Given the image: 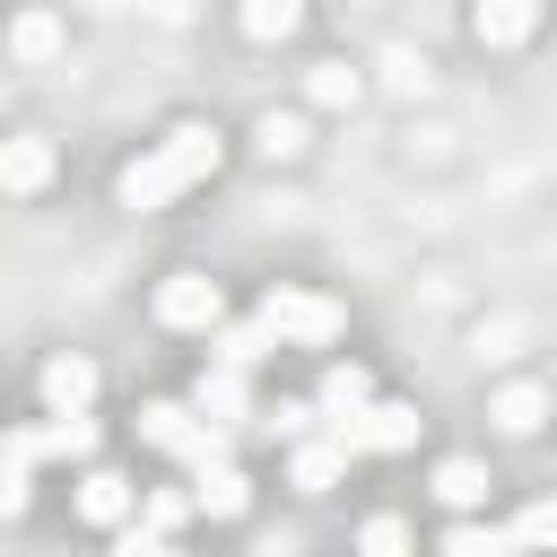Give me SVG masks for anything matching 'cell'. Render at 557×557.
Segmentation results:
<instances>
[{"instance_id":"cell-17","label":"cell","mask_w":557,"mask_h":557,"mask_svg":"<svg viewBox=\"0 0 557 557\" xmlns=\"http://www.w3.org/2000/svg\"><path fill=\"white\" fill-rule=\"evenodd\" d=\"M44 174H52V139H35V131H26V139H9V157H0V183H9V191H35Z\"/></svg>"},{"instance_id":"cell-9","label":"cell","mask_w":557,"mask_h":557,"mask_svg":"<svg viewBox=\"0 0 557 557\" xmlns=\"http://www.w3.org/2000/svg\"><path fill=\"white\" fill-rule=\"evenodd\" d=\"M131 505H139V487H131L122 470H87V479H78V513H87V522L122 531V522H131Z\"/></svg>"},{"instance_id":"cell-18","label":"cell","mask_w":557,"mask_h":557,"mask_svg":"<svg viewBox=\"0 0 557 557\" xmlns=\"http://www.w3.org/2000/svg\"><path fill=\"white\" fill-rule=\"evenodd\" d=\"M540 418H548L540 383H505V392H496V426H505V435H540Z\"/></svg>"},{"instance_id":"cell-1","label":"cell","mask_w":557,"mask_h":557,"mask_svg":"<svg viewBox=\"0 0 557 557\" xmlns=\"http://www.w3.org/2000/svg\"><path fill=\"white\" fill-rule=\"evenodd\" d=\"M200 174H218V131H209V122H183V131H165L139 165H122V209H165V200L191 191Z\"/></svg>"},{"instance_id":"cell-7","label":"cell","mask_w":557,"mask_h":557,"mask_svg":"<svg viewBox=\"0 0 557 557\" xmlns=\"http://www.w3.org/2000/svg\"><path fill=\"white\" fill-rule=\"evenodd\" d=\"M287 453H296V461H287V479H296L305 496H322V487H339V470L357 461V444H348L339 426H313V435H305V444H287Z\"/></svg>"},{"instance_id":"cell-2","label":"cell","mask_w":557,"mask_h":557,"mask_svg":"<svg viewBox=\"0 0 557 557\" xmlns=\"http://www.w3.org/2000/svg\"><path fill=\"white\" fill-rule=\"evenodd\" d=\"M139 444H157V453L183 461V470H209V461L235 453V426H218L200 400H148V409H139Z\"/></svg>"},{"instance_id":"cell-3","label":"cell","mask_w":557,"mask_h":557,"mask_svg":"<svg viewBox=\"0 0 557 557\" xmlns=\"http://www.w3.org/2000/svg\"><path fill=\"white\" fill-rule=\"evenodd\" d=\"M261 322H270L287 348H331L348 313H339L331 296H313V287H270V296H261Z\"/></svg>"},{"instance_id":"cell-11","label":"cell","mask_w":557,"mask_h":557,"mask_svg":"<svg viewBox=\"0 0 557 557\" xmlns=\"http://www.w3.org/2000/svg\"><path fill=\"white\" fill-rule=\"evenodd\" d=\"M470 26H479V44H531V26H540V0H479L470 9Z\"/></svg>"},{"instance_id":"cell-25","label":"cell","mask_w":557,"mask_h":557,"mask_svg":"<svg viewBox=\"0 0 557 557\" xmlns=\"http://www.w3.org/2000/svg\"><path fill=\"white\" fill-rule=\"evenodd\" d=\"M505 540H513V531H479V522H453V531H444V548H453V557H496Z\"/></svg>"},{"instance_id":"cell-26","label":"cell","mask_w":557,"mask_h":557,"mask_svg":"<svg viewBox=\"0 0 557 557\" xmlns=\"http://www.w3.org/2000/svg\"><path fill=\"white\" fill-rule=\"evenodd\" d=\"M357 540H366V557H400V548H409V531H400L392 513H374V522H366Z\"/></svg>"},{"instance_id":"cell-20","label":"cell","mask_w":557,"mask_h":557,"mask_svg":"<svg viewBox=\"0 0 557 557\" xmlns=\"http://www.w3.org/2000/svg\"><path fill=\"white\" fill-rule=\"evenodd\" d=\"M366 400H374L366 366H331V374H322V409H331V418H339V409H366Z\"/></svg>"},{"instance_id":"cell-23","label":"cell","mask_w":557,"mask_h":557,"mask_svg":"<svg viewBox=\"0 0 557 557\" xmlns=\"http://www.w3.org/2000/svg\"><path fill=\"white\" fill-rule=\"evenodd\" d=\"M305 87H313V104H357V70H348V61H322Z\"/></svg>"},{"instance_id":"cell-8","label":"cell","mask_w":557,"mask_h":557,"mask_svg":"<svg viewBox=\"0 0 557 557\" xmlns=\"http://www.w3.org/2000/svg\"><path fill=\"white\" fill-rule=\"evenodd\" d=\"M191 496H200L209 522H235V513L252 505V479H244L235 461H209V470H191Z\"/></svg>"},{"instance_id":"cell-15","label":"cell","mask_w":557,"mask_h":557,"mask_svg":"<svg viewBox=\"0 0 557 557\" xmlns=\"http://www.w3.org/2000/svg\"><path fill=\"white\" fill-rule=\"evenodd\" d=\"M52 461H96V418L87 409H52V426H35Z\"/></svg>"},{"instance_id":"cell-13","label":"cell","mask_w":557,"mask_h":557,"mask_svg":"<svg viewBox=\"0 0 557 557\" xmlns=\"http://www.w3.org/2000/svg\"><path fill=\"white\" fill-rule=\"evenodd\" d=\"M96 400V366L87 357H52L44 366V409H87Z\"/></svg>"},{"instance_id":"cell-27","label":"cell","mask_w":557,"mask_h":557,"mask_svg":"<svg viewBox=\"0 0 557 557\" xmlns=\"http://www.w3.org/2000/svg\"><path fill=\"white\" fill-rule=\"evenodd\" d=\"M165 540H174V531H157V522H122V531H113V548H122V557H157Z\"/></svg>"},{"instance_id":"cell-4","label":"cell","mask_w":557,"mask_h":557,"mask_svg":"<svg viewBox=\"0 0 557 557\" xmlns=\"http://www.w3.org/2000/svg\"><path fill=\"white\" fill-rule=\"evenodd\" d=\"M157 322H165V331H218V322H226V296H218V278H200V270H174V278L157 287Z\"/></svg>"},{"instance_id":"cell-16","label":"cell","mask_w":557,"mask_h":557,"mask_svg":"<svg viewBox=\"0 0 557 557\" xmlns=\"http://www.w3.org/2000/svg\"><path fill=\"white\" fill-rule=\"evenodd\" d=\"M9 52H17L26 70H44V61H61V17H44V9H26V17L9 26Z\"/></svg>"},{"instance_id":"cell-6","label":"cell","mask_w":557,"mask_h":557,"mask_svg":"<svg viewBox=\"0 0 557 557\" xmlns=\"http://www.w3.org/2000/svg\"><path fill=\"white\" fill-rule=\"evenodd\" d=\"M191 400H200L218 426H235V435H252V418H261V409H252V383H244V366H226V357H209V366H200Z\"/></svg>"},{"instance_id":"cell-28","label":"cell","mask_w":557,"mask_h":557,"mask_svg":"<svg viewBox=\"0 0 557 557\" xmlns=\"http://www.w3.org/2000/svg\"><path fill=\"white\" fill-rule=\"evenodd\" d=\"M513 540H522V548H557V505H531V513L513 522Z\"/></svg>"},{"instance_id":"cell-24","label":"cell","mask_w":557,"mask_h":557,"mask_svg":"<svg viewBox=\"0 0 557 557\" xmlns=\"http://www.w3.org/2000/svg\"><path fill=\"white\" fill-rule=\"evenodd\" d=\"M191 513H200V496H183V487H157V496H148V522H157V531H183Z\"/></svg>"},{"instance_id":"cell-19","label":"cell","mask_w":557,"mask_h":557,"mask_svg":"<svg viewBox=\"0 0 557 557\" xmlns=\"http://www.w3.org/2000/svg\"><path fill=\"white\" fill-rule=\"evenodd\" d=\"M235 17H244V35H252V44H278V35H296L305 0H244Z\"/></svg>"},{"instance_id":"cell-10","label":"cell","mask_w":557,"mask_h":557,"mask_svg":"<svg viewBox=\"0 0 557 557\" xmlns=\"http://www.w3.org/2000/svg\"><path fill=\"white\" fill-rule=\"evenodd\" d=\"M270 348H287V339H278L261 313H252V322H218V331H209V357H226V366H244V374H252Z\"/></svg>"},{"instance_id":"cell-22","label":"cell","mask_w":557,"mask_h":557,"mask_svg":"<svg viewBox=\"0 0 557 557\" xmlns=\"http://www.w3.org/2000/svg\"><path fill=\"white\" fill-rule=\"evenodd\" d=\"M252 139H261V157H270V165L305 157V122H287V113H261V131H252Z\"/></svg>"},{"instance_id":"cell-14","label":"cell","mask_w":557,"mask_h":557,"mask_svg":"<svg viewBox=\"0 0 557 557\" xmlns=\"http://www.w3.org/2000/svg\"><path fill=\"white\" fill-rule=\"evenodd\" d=\"M313 426H331V409H322V400H278V409H261V418H252V435H270V444H305Z\"/></svg>"},{"instance_id":"cell-5","label":"cell","mask_w":557,"mask_h":557,"mask_svg":"<svg viewBox=\"0 0 557 557\" xmlns=\"http://www.w3.org/2000/svg\"><path fill=\"white\" fill-rule=\"evenodd\" d=\"M357 453H409L418 444V409H400V400H366V409H339L331 418Z\"/></svg>"},{"instance_id":"cell-21","label":"cell","mask_w":557,"mask_h":557,"mask_svg":"<svg viewBox=\"0 0 557 557\" xmlns=\"http://www.w3.org/2000/svg\"><path fill=\"white\" fill-rule=\"evenodd\" d=\"M435 496H444V505H487V470H479V461H444V470H435Z\"/></svg>"},{"instance_id":"cell-12","label":"cell","mask_w":557,"mask_h":557,"mask_svg":"<svg viewBox=\"0 0 557 557\" xmlns=\"http://www.w3.org/2000/svg\"><path fill=\"white\" fill-rule=\"evenodd\" d=\"M35 461H44V435H35V426H17V435L0 444V513H17V505H26Z\"/></svg>"}]
</instances>
